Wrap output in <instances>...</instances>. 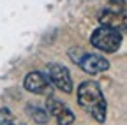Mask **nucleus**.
Masks as SVG:
<instances>
[{
    "label": "nucleus",
    "mask_w": 127,
    "mask_h": 125,
    "mask_svg": "<svg viewBox=\"0 0 127 125\" xmlns=\"http://www.w3.org/2000/svg\"><path fill=\"white\" fill-rule=\"evenodd\" d=\"M78 104L97 123H104L108 106L101 86L95 81H83L78 86Z\"/></svg>",
    "instance_id": "nucleus-1"
},
{
    "label": "nucleus",
    "mask_w": 127,
    "mask_h": 125,
    "mask_svg": "<svg viewBox=\"0 0 127 125\" xmlns=\"http://www.w3.org/2000/svg\"><path fill=\"white\" fill-rule=\"evenodd\" d=\"M99 23L102 26H108V28H113V30H122L125 28V18L124 14L115 11V9H104L102 12H99Z\"/></svg>",
    "instance_id": "nucleus-7"
},
{
    "label": "nucleus",
    "mask_w": 127,
    "mask_h": 125,
    "mask_svg": "<svg viewBox=\"0 0 127 125\" xmlns=\"http://www.w3.org/2000/svg\"><path fill=\"white\" fill-rule=\"evenodd\" d=\"M90 42L95 50L104 53H115L122 44V32L108 26H99L90 35Z\"/></svg>",
    "instance_id": "nucleus-2"
},
{
    "label": "nucleus",
    "mask_w": 127,
    "mask_h": 125,
    "mask_svg": "<svg viewBox=\"0 0 127 125\" xmlns=\"http://www.w3.org/2000/svg\"><path fill=\"white\" fill-rule=\"evenodd\" d=\"M0 123H12V115L9 109H0Z\"/></svg>",
    "instance_id": "nucleus-9"
},
{
    "label": "nucleus",
    "mask_w": 127,
    "mask_h": 125,
    "mask_svg": "<svg viewBox=\"0 0 127 125\" xmlns=\"http://www.w3.org/2000/svg\"><path fill=\"white\" fill-rule=\"evenodd\" d=\"M25 90H28L30 93H35V95H50L51 92V83L50 79L39 71H32L25 76L23 81Z\"/></svg>",
    "instance_id": "nucleus-6"
},
{
    "label": "nucleus",
    "mask_w": 127,
    "mask_h": 125,
    "mask_svg": "<svg viewBox=\"0 0 127 125\" xmlns=\"http://www.w3.org/2000/svg\"><path fill=\"white\" fill-rule=\"evenodd\" d=\"M48 79L60 92H65V93L72 92V77H71L67 67H64L60 64H50L48 65Z\"/></svg>",
    "instance_id": "nucleus-4"
},
{
    "label": "nucleus",
    "mask_w": 127,
    "mask_h": 125,
    "mask_svg": "<svg viewBox=\"0 0 127 125\" xmlns=\"http://www.w3.org/2000/svg\"><path fill=\"white\" fill-rule=\"evenodd\" d=\"M46 111L57 120L58 125H72L74 123V113L69 109V106L65 102L55 99V97H48Z\"/></svg>",
    "instance_id": "nucleus-5"
},
{
    "label": "nucleus",
    "mask_w": 127,
    "mask_h": 125,
    "mask_svg": "<svg viewBox=\"0 0 127 125\" xmlns=\"http://www.w3.org/2000/svg\"><path fill=\"white\" fill-rule=\"evenodd\" d=\"M27 115L32 118V120H35L39 125H44L46 122H48V111L46 109H42L41 106H37V104H27Z\"/></svg>",
    "instance_id": "nucleus-8"
},
{
    "label": "nucleus",
    "mask_w": 127,
    "mask_h": 125,
    "mask_svg": "<svg viewBox=\"0 0 127 125\" xmlns=\"http://www.w3.org/2000/svg\"><path fill=\"white\" fill-rule=\"evenodd\" d=\"M71 58L79 65V69H81L83 72H87V74H101V72L109 69V62L104 56L95 55V53H81L79 56L71 53Z\"/></svg>",
    "instance_id": "nucleus-3"
},
{
    "label": "nucleus",
    "mask_w": 127,
    "mask_h": 125,
    "mask_svg": "<svg viewBox=\"0 0 127 125\" xmlns=\"http://www.w3.org/2000/svg\"><path fill=\"white\" fill-rule=\"evenodd\" d=\"M0 125H14V123H0Z\"/></svg>",
    "instance_id": "nucleus-10"
}]
</instances>
